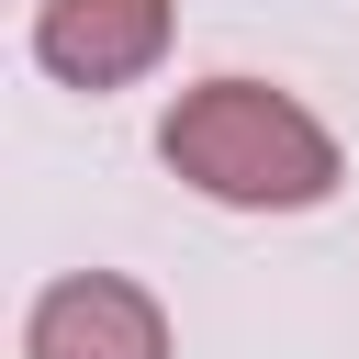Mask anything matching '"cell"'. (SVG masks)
Instances as JSON below:
<instances>
[{
	"instance_id": "6da1fadb",
	"label": "cell",
	"mask_w": 359,
	"mask_h": 359,
	"mask_svg": "<svg viewBox=\"0 0 359 359\" xmlns=\"http://www.w3.org/2000/svg\"><path fill=\"white\" fill-rule=\"evenodd\" d=\"M157 157L202 191V202H236V213H303L337 191V135L269 90V79H202L180 90V112L157 123Z\"/></svg>"
},
{
	"instance_id": "7a4b0ae2",
	"label": "cell",
	"mask_w": 359,
	"mask_h": 359,
	"mask_svg": "<svg viewBox=\"0 0 359 359\" xmlns=\"http://www.w3.org/2000/svg\"><path fill=\"white\" fill-rule=\"evenodd\" d=\"M34 56L67 90H123L168 56V0H34Z\"/></svg>"
},
{
	"instance_id": "3957f363",
	"label": "cell",
	"mask_w": 359,
	"mask_h": 359,
	"mask_svg": "<svg viewBox=\"0 0 359 359\" xmlns=\"http://www.w3.org/2000/svg\"><path fill=\"white\" fill-rule=\"evenodd\" d=\"M22 359H168V314L123 269H79V280H56L34 303Z\"/></svg>"
}]
</instances>
